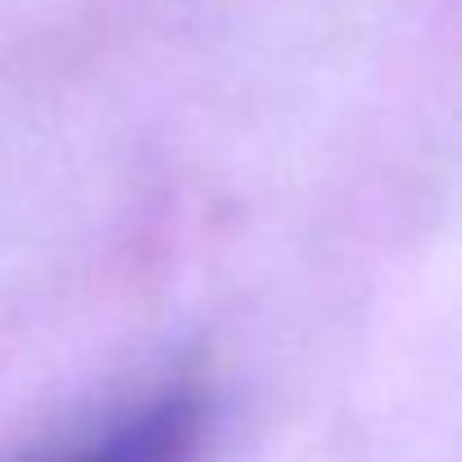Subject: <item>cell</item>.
<instances>
[{
	"mask_svg": "<svg viewBox=\"0 0 462 462\" xmlns=\"http://www.w3.org/2000/svg\"><path fill=\"white\" fill-rule=\"evenodd\" d=\"M208 435V403L195 385H168L55 462H199Z\"/></svg>",
	"mask_w": 462,
	"mask_h": 462,
	"instance_id": "6da1fadb",
	"label": "cell"
}]
</instances>
